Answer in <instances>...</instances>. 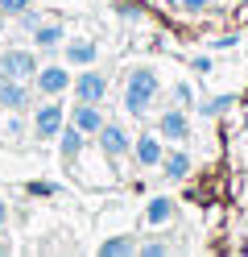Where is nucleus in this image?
<instances>
[{"mask_svg":"<svg viewBox=\"0 0 248 257\" xmlns=\"http://www.w3.org/2000/svg\"><path fill=\"white\" fill-rule=\"evenodd\" d=\"M236 5H244V9H248V0H236Z\"/></svg>","mask_w":248,"mask_h":257,"instance_id":"b1692460","label":"nucleus"},{"mask_svg":"<svg viewBox=\"0 0 248 257\" xmlns=\"http://www.w3.org/2000/svg\"><path fill=\"white\" fill-rule=\"evenodd\" d=\"M0 224H9V203L0 199Z\"/></svg>","mask_w":248,"mask_h":257,"instance_id":"4be33fe9","label":"nucleus"},{"mask_svg":"<svg viewBox=\"0 0 248 257\" xmlns=\"http://www.w3.org/2000/svg\"><path fill=\"white\" fill-rule=\"evenodd\" d=\"M0 257H9V240H0Z\"/></svg>","mask_w":248,"mask_h":257,"instance_id":"5701e85b","label":"nucleus"},{"mask_svg":"<svg viewBox=\"0 0 248 257\" xmlns=\"http://www.w3.org/2000/svg\"><path fill=\"white\" fill-rule=\"evenodd\" d=\"M33 83H38L42 95H62L66 87H71V71H66V67H38Z\"/></svg>","mask_w":248,"mask_h":257,"instance_id":"6e6552de","label":"nucleus"},{"mask_svg":"<svg viewBox=\"0 0 248 257\" xmlns=\"http://www.w3.org/2000/svg\"><path fill=\"white\" fill-rule=\"evenodd\" d=\"M182 9H186V13H207L211 0H182Z\"/></svg>","mask_w":248,"mask_h":257,"instance_id":"412c9836","label":"nucleus"},{"mask_svg":"<svg viewBox=\"0 0 248 257\" xmlns=\"http://www.w3.org/2000/svg\"><path fill=\"white\" fill-rule=\"evenodd\" d=\"M161 174H165V179H186V174H190V154H182V150L161 154Z\"/></svg>","mask_w":248,"mask_h":257,"instance_id":"ddd939ff","label":"nucleus"},{"mask_svg":"<svg viewBox=\"0 0 248 257\" xmlns=\"http://www.w3.org/2000/svg\"><path fill=\"white\" fill-rule=\"evenodd\" d=\"M231 104H236V95H215V100L198 104V112H203V116H219V112H227Z\"/></svg>","mask_w":248,"mask_h":257,"instance_id":"f3484780","label":"nucleus"},{"mask_svg":"<svg viewBox=\"0 0 248 257\" xmlns=\"http://www.w3.org/2000/svg\"><path fill=\"white\" fill-rule=\"evenodd\" d=\"M71 83H75V104H104L108 100V75L104 71H79Z\"/></svg>","mask_w":248,"mask_h":257,"instance_id":"f03ea898","label":"nucleus"},{"mask_svg":"<svg viewBox=\"0 0 248 257\" xmlns=\"http://www.w3.org/2000/svg\"><path fill=\"white\" fill-rule=\"evenodd\" d=\"M62 54H66V62H75V67H91V62L99 58V46L91 38H71L62 46Z\"/></svg>","mask_w":248,"mask_h":257,"instance_id":"1a4fd4ad","label":"nucleus"},{"mask_svg":"<svg viewBox=\"0 0 248 257\" xmlns=\"http://www.w3.org/2000/svg\"><path fill=\"white\" fill-rule=\"evenodd\" d=\"M0 108L5 112H21L29 108V79H0Z\"/></svg>","mask_w":248,"mask_h":257,"instance_id":"39448f33","label":"nucleus"},{"mask_svg":"<svg viewBox=\"0 0 248 257\" xmlns=\"http://www.w3.org/2000/svg\"><path fill=\"white\" fill-rule=\"evenodd\" d=\"M58 154H62V162H75V158L83 154V133L75 124H62V133H58Z\"/></svg>","mask_w":248,"mask_h":257,"instance_id":"9b49d317","label":"nucleus"},{"mask_svg":"<svg viewBox=\"0 0 248 257\" xmlns=\"http://www.w3.org/2000/svg\"><path fill=\"white\" fill-rule=\"evenodd\" d=\"M99 150H104L108 158H124V154H132V141H128V133H124V128L120 124H112V120H104V124H99Z\"/></svg>","mask_w":248,"mask_h":257,"instance_id":"20e7f679","label":"nucleus"},{"mask_svg":"<svg viewBox=\"0 0 248 257\" xmlns=\"http://www.w3.org/2000/svg\"><path fill=\"white\" fill-rule=\"evenodd\" d=\"M62 124H66L62 104H42L38 112H33V133H38V137H58Z\"/></svg>","mask_w":248,"mask_h":257,"instance_id":"423d86ee","label":"nucleus"},{"mask_svg":"<svg viewBox=\"0 0 248 257\" xmlns=\"http://www.w3.org/2000/svg\"><path fill=\"white\" fill-rule=\"evenodd\" d=\"M29 5H33V0H0V13H5V17H21Z\"/></svg>","mask_w":248,"mask_h":257,"instance_id":"6ab92c4d","label":"nucleus"},{"mask_svg":"<svg viewBox=\"0 0 248 257\" xmlns=\"http://www.w3.org/2000/svg\"><path fill=\"white\" fill-rule=\"evenodd\" d=\"M157 137H170V141H186L190 137V116H186V108H170V112H161V120H157Z\"/></svg>","mask_w":248,"mask_h":257,"instance_id":"0eeeda50","label":"nucleus"},{"mask_svg":"<svg viewBox=\"0 0 248 257\" xmlns=\"http://www.w3.org/2000/svg\"><path fill=\"white\" fill-rule=\"evenodd\" d=\"M0 71H5L9 79H33L38 75V54L21 50V46H9V50L0 54Z\"/></svg>","mask_w":248,"mask_h":257,"instance_id":"7ed1b4c3","label":"nucleus"},{"mask_svg":"<svg viewBox=\"0 0 248 257\" xmlns=\"http://www.w3.org/2000/svg\"><path fill=\"white\" fill-rule=\"evenodd\" d=\"M71 124L79 128L83 137H87V133H99V124H104V116H99V104H75Z\"/></svg>","mask_w":248,"mask_h":257,"instance_id":"9d476101","label":"nucleus"},{"mask_svg":"<svg viewBox=\"0 0 248 257\" xmlns=\"http://www.w3.org/2000/svg\"><path fill=\"white\" fill-rule=\"evenodd\" d=\"M174 100H178V108H190V100H194L190 83H174Z\"/></svg>","mask_w":248,"mask_h":257,"instance_id":"aec40b11","label":"nucleus"},{"mask_svg":"<svg viewBox=\"0 0 248 257\" xmlns=\"http://www.w3.org/2000/svg\"><path fill=\"white\" fill-rule=\"evenodd\" d=\"M62 38H66V29H62L58 21H50V25H38V34H33V42H38L42 50H54V46H62Z\"/></svg>","mask_w":248,"mask_h":257,"instance_id":"2eb2a0df","label":"nucleus"},{"mask_svg":"<svg viewBox=\"0 0 248 257\" xmlns=\"http://www.w3.org/2000/svg\"><path fill=\"white\" fill-rule=\"evenodd\" d=\"M153 100H157V71H149V67L128 71V83H124V108H128V116H145Z\"/></svg>","mask_w":248,"mask_h":257,"instance_id":"f257e3e1","label":"nucleus"},{"mask_svg":"<svg viewBox=\"0 0 248 257\" xmlns=\"http://www.w3.org/2000/svg\"><path fill=\"white\" fill-rule=\"evenodd\" d=\"M132 253H137V240L132 236H108L99 245V257H132Z\"/></svg>","mask_w":248,"mask_h":257,"instance_id":"4468645a","label":"nucleus"},{"mask_svg":"<svg viewBox=\"0 0 248 257\" xmlns=\"http://www.w3.org/2000/svg\"><path fill=\"white\" fill-rule=\"evenodd\" d=\"M141 257H165V253H174V245H165V240H145V245H137Z\"/></svg>","mask_w":248,"mask_h":257,"instance_id":"a211bd4d","label":"nucleus"},{"mask_svg":"<svg viewBox=\"0 0 248 257\" xmlns=\"http://www.w3.org/2000/svg\"><path fill=\"white\" fill-rule=\"evenodd\" d=\"M0 79H5V71H0Z\"/></svg>","mask_w":248,"mask_h":257,"instance_id":"393cba45","label":"nucleus"},{"mask_svg":"<svg viewBox=\"0 0 248 257\" xmlns=\"http://www.w3.org/2000/svg\"><path fill=\"white\" fill-rule=\"evenodd\" d=\"M170 216H174V199H165V195L149 199V207H145V220H149V224H165Z\"/></svg>","mask_w":248,"mask_h":257,"instance_id":"dca6fc26","label":"nucleus"},{"mask_svg":"<svg viewBox=\"0 0 248 257\" xmlns=\"http://www.w3.org/2000/svg\"><path fill=\"white\" fill-rule=\"evenodd\" d=\"M132 158H137L141 166H161V141H157V137L132 141Z\"/></svg>","mask_w":248,"mask_h":257,"instance_id":"f8f14e48","label":"nucleus"}]
</instances>
